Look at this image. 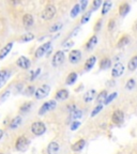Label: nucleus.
Instances as JSON below:
<instances>
[{
    "mask_svg": "<svg viewBox=\"0 0 137 154\" xmlns=\"http://www.w3.org/2000/svg\"><path fill=\"white\" fill-rule=\"evenodd\" d=\"M29 144H30V141L26 136H19L17 138L16 142H15V148H16L17 151L24 152L28 149Z\"/></svg>",
    "mask_w": 137,
    "mask_h": 154,
    "instance_id": "obj_1",
    "label": "nucleus"
},
{
    "mask_svg": "<svg viewBox=\"0 0 137 154\" xmlns=\"http://www.w3.org/2000/svg\"><path fill=\"white\" fill-rule=\"evenodd\" d=\"M46 131V125L43 122H34L31 124V132L33 133L36 136H41L45 133Z\"/></svg>",
    "mask_w": 137,
    "mask_h": 154,
    "instance_id": "obj_2",
    "label": "nucleus"
},
{
    "mask_svg": "<svg viewBox=\"0 0 137 154\" xmlns=\"http://www.w3.org/2000/svg\"><path fill=\"white\" fill-rule=\"evenodd\" d=\"M64 58H65L64 57V51H58L57 53L54 55L53 60H51V64H53V66H55V67L60 66V65L63 63V61H64Z\"/></svg>",
    "mask_w": 137,
    "mask_h": 154,
    "instance_id": "obj_3",
    "label": "nucleus"
},
{
    "mask_svg": "<svg viewBox=\"0 0 137 154\" xmlns=\"http://www.w3.org/2000/svg\"><path fill=\"white\" fill-rule=\"evenodd\" d=\"M56 15V8L54 5H47L42 12V18L45 20H49Z\"/></svg>",
    "mask_w": 137,
    "mask_h": 154,
    "instance_id": "obj_4",
    "label": "nucleus"
},
{
    "mask_svg": "<svg viewBox=\"0 0 137 154\" xmlns=\"http://www.w3.org/2000/svg\"><path fill=\"white\" fill-rule=\"evenodd\" d=\"M56 105H57V103H56L55 101L46 102V103H44L43 105L40 107V109H39V115L42 116V115H44V113L47 112V111L53 110V109L56 108Z\"/></svg>",
    "mask_w": 137,
    "mask_h": 154,
    "instance_id": "obj_5",
    "label": "nucleus"
},
{
    "mask_svg": "<svg viewBox=\"0 0 137 154\" xmlns=\"http://www.w3.org/2000/svg\"><path fill=\"white\" fill-rule=\"evenodd\" d=\"M49 91H51V87L48 86V85H43L41 88H39V89L36 90L34 95H36V97L38 100H42L49 94Z\"/></svg>",
    "mask_w": 137,
    "mask_h": 154,
    "instance_id": "obj_6",
    "label": "nucleus"
},
{
    "mask_svg": "<svg viewBox=\"0 0 137 154\" xmlns=\"http://www.w3.org/2000/svg\"><path fill=\"white\" fill-rule=\"evenodd\" d=\"M111 121L116 125H120L124 121V113H123V111L120 110V109L114 111L113 116H111Z\"/></svg>",
    "mask_w": 137,
    "mask_h": 154,
    "instance_id": "obj_7",
    "label": "nucleus"
},
{
    "mask_svg": "<svg viewBox=\"0 0 137 154\" xmlns=\"http://www.w3.org/2000/svg\"><path fill=\"white\" fill-rule=\"evenodd\" d=\"M51 42H46V43H44L43 45H41L40 47L36 49V58H41V57H43L44 55H45L47 51H49V49H51Z\"/></svg>",
    "mask_w": 137,
    "mask_h": 154,
    "instance_id": "obj_8",
    "label": "nucleus"
},
{
    "mask_svg": "<svg viewBox=\"0 0 137 154\" xmlns=\"http://www.w3.org/2000/svg\"><path fill=\"white\" fill-rule=\"evenodd\" d=\"M123 72H124V65L122 63L118 62L114 65L113 70H111V76L114 78H117V77H120L123 74Z\"/></svg>",
    "mask_w": 137,
    "mask_h": 154,
    "instance_id": "obj_9",
    "label": "nucleus"
},
{
    "mask_svg": "<svg viewBox=\"0 0 137 154\" xmlns=\"http://www.w3.org/2000/svg\"><path fill=\"white\" fill-rule=\"evenodd\" d=\"M80 59H82V53H80V51H78V49H74V51H72L70 53L69 60H70L71 63L76 64V63L79 62Z\"/></svg>",
    "mask_w": 137,
    "mask_h": 154,
    "instance_id": "obj_10",
    "label": "nucleus"
},
{
    "mask_svg": "<svg viewBox=\"0 0 137 154\" xmlns=\"http://www.w3.org/2000/svg\"><path fill=\"white\" fill-rule=\"evenodd\" d=\"M16 64H17V66H19L20 69H23V70H27V69L30 67L31 63H30V60H29L28 58L25 57V56H22V57H19L18 59H17Z\"/></svg>",
    "mask_w": 137,
    "mask_h": 154,
    "instance_id": "obj_11",
    "label": "nucleus"
},
{
    "mask_svg": "<svg viewBox=\"0 0 137 154\" xmlns=\"http://www.w3.org/2000/svg\"><path fill=\"white\" fill-rule=\"evenodd\" d=\"M59 150H60V146L58 144V142L51 141L47 147V153L48 154H58L59 153Z\"/></svg>",
    "mask_w": 137,
    "mask_h": 154,
    "instance_id": "obj_12",
    "label": "nucleus"
},
{
    "mask_svg": "<svg viewBox=\"0 0 137 154\" xmlns=\"http://www.w3.org/2000/svg\"><path fill=\"white\" fill-rule=\"evenodd\" d=\"M130 11H131V5H129L128 2L121 3L120 7H119V15H120V16H122V17L126 16Z\"/></svg>",
    "mask_w": 137,
    "mask_h": 154,
    "instance_id": "obj_13",
    "label": "nucleus"
},
{
    "mask_svg": "<svg viewBox=\"0 0 137 154\" xmlns=\"http://www.w3.org/2000/svg\"><path fill=\"white\" fill-rule=\"evenodd\" d=\"M70 96V92L67 89H61L56 93V100L58 101H65L67 99H69Z\"/></svg>",
    "mask_w": 137,
    "mask_h": 154,
    "instance_id": "obj_14",
    "label": "nucleus"
},
{
    "mask_svg": "<svg viewBox=\"0 0 137 154\" xmlns=\"http://www.w3.org/2000/svg\"><path fill=\"white\" fill-rule=\"evenodd\" d=\"M96 96V91L94 89H91V90H88L86 93L84 94V101L86 103H90L92 102L94 99H95Z\"/></svg>",
    "mask_w": 137,
    "mask_h": 154,
    "instance_id": "obj_15",
    "label": "nucleus"
},
{
    "mask_svg": "<svg viewBox=\"0 0 137 154\" xmlns=\"http://www.w3.org/2000/svg\"><path fill=\"white\" fill-rule=\"evenodd\" d=\"M33 23H34V19H33V16H32L31 14L24 15V17H23V24H24L25 27L30 28V27L33 25Z\"/></svg>",
    "mask_w": 137,
    "mask_h": 154,
    "instance_id": "obj_16",
    "label": "nucleus"
},
{
    "mask_svg": "<svg viewBox=\"0 0 137 154\" xmlns=\"http://www.w3.org/2000/svg\"><path fill=\"white\" fill-rule=\"evenodd\" d=\"M85 146H86V141H85V139H79L78 141L75 142V143H73L72 150L74 152H78V151H80V150L84 149Z\"/></svg>",
    "mask_w": 137,
    "mask_h": 154,
    "instance_id": "obj_17",
    "label": "nucleus"
},
{
    "mask_svg": "<svg viewBox=\"0 0 137 154\" xmlns=\"http://www.w3.org/2000/svg\"><path fill=\"white\" fill-rule=\"evenodd\" d=\"M12 47H13V43L11 42V43L7 44V45H5V47H3L2 49L0 51V60H1V59H3V58H5V56H7L8 54L11 51Z\"/></svg>",
    "mask_w": 137,
    "mask_h": 154,
    "instance_id": "obj_18",
    "label": "nucleus"
},
{
    "mask_svg": "<svg viewBox=\"0 0 137 154\" xmlns=\"http://www.w3.org/2000/svg\"><path fill=\"white\" fill-rule=\"evenodd\" d=\"M95 62H96V57H95V56H91V57H90L89 59L86 61V63H85V70L90 71L92 67L94 66Z\"/></svg>",
    "mask_w": 137,
    "mask_h": 154,
    "instance_id": "obj_19",
    "label": "nucleus"
},
{
    "mask_svg": "<svg viewBox=\"0 0 137 154\" xmlns=\"http://www.w3.org/2000/svg\"><path fill=\"white\" fill-rule=\"evenodd\" d=\"M9 77H10V73L7 70L0 71V88L5 84V82L9 79Z\"/></svg>",
    "mask_w": 137,
    "mask_h": 154,
    "instance_id": "obj_20",
    "label": "nucleus"
},
{
    "mask_svg": "<svg viewBox=\"0 0 137 154\" xmlns=\"http://www.w3.org/2000/svg\"><path fill=\"white\" fill-rule=\"evenodd\" d=\"M96 43H98V36H96V35H92L91 38L88 40V42H87L86 48L88 49V51H91L92 48H93L94 46L96 45Z\"/></svg>",
    "mask_w": 137,
    "mask_h": 154,
    "instance_id": "obj_21",
    "label": "nucleus"
},
{
    "mask_svg": "<svg viewBox=\"0 0 137 154\" xmlns=\"http://www.w3.org/2000/svg\"><path fill=\"white\" fill-rule=\"evenodd\" d=\"M111 66V60L109 58H103L100 62V69L101 70H107Z\"/></svg>",
    "mask_w": 137,
    "mask_h": 154,
    "instance_id": "obj_22",
    "label": "nucleus"
},
{
    "mask_svg": "<svg viewBox=\"0 0 137 154\" xmlns=\"http://www.w3.org/2000/svg\"><path fill=\"white\" fill-rule=\"evenodd\" d=\"M20 123H22V117L17 116V117H15V118L11 121V123H10V128H11V130H15V128H17L19 125H20Z\"/></svg>",
    "mask_w": 137,
    "mask_h": 154,
    "instance_id": "obj_23",
    "label": "nucleus"
},
{
    "mask_svg": "<svg viewBox=\"0 0 137 154\" xmlns=\"http://www.w3.org/2000/svg\"><path fill=\"white\" fill-rule=\"evenodd\" d=\"M130 43V36L128 35H123L121 36V38L118 41V44H117V47L118 48H122L124 46H126Z\"/></svg>",
    "mask_w": 137,
    "mask_h": 154,
    "instance_id": "obj_24",
    "label": "nucleus"
},
{
    "mask_svg": "<svg viewBox=\"0 0 137 154\" xmlns=\"http://www.w3.org/2000/svg\"><path fill=\"white\" fill-rule=\"evenodd\" d=\"M128 67L131 72H134L135 70H137V56H134V57L131 58L130 61H129Z\"/></svg>",
    "mask_w": 137,
    "mask_h": 154,
    "instance_id": "obj_25",
    "label": "nucleus"
},
{
    "mask_svg": "<svg viewBox=\"0 0 137 154\" xmlns=\"http://www.w3.org/2000/svg\"><path fill=\"white\" fill-rule=\"evenodd\" d=\"M107 96H108V94H107V91H106V90H103V91L100 92V94L98 95V97H96L98 105H99V104H102L103 102H105V100L107 99Z\"/></svg>",
    "mask_w": 137,
    "mask_h": 154,
    "instance_id": "obj_26",
    "label": "nucleus"
},
{
    "mask_svg": "<svg viewBox=\"0 0 137 154\" xmlns=\"http://www.w3.org/2000/svg\"><path fill=\"white\" fill-rule=\"evenodd\" d=\"M77 77H78V75H77L75 72L70 73V74H69V76H67V80H65L67 85H73L77 80Z\"/></svg>",
    "mask_w": 137,
    "mask_h": 154,
    "instance_id": "obj_27",
    "label": "nucleus"
},
{
    "mask_svg": "<svg viewBox=\"0 0 137 154\" xmlns=\"http://www.w3.org/2000/svg\"><path fill=\"white\" fill-rule=\"evenodd\" d=\"M111 5H113L111 1H105V2L103 3V9H102V15L107 14V13H108L109 11H111Z\"/></svg>",
    "mask_w": 137,
    "mask_h": 154,
    "instance_id": "obj_28",
    "label": "nucleus"
},
{
    "mask_svg": "<svg viewBox=\"0 0 137 154\" xmlns=\"http://www.w3.org/2000/svg\"><path fill=\"white\" fill-rule=\"evenodd\" d=\"M80 11H82V9H80V5H78V3H77V5H75L74 7H73V9L71 10V17H72V18H75L77 15L79 14Z\"/></svg>",
    "mask_w": 137,
    "mask_h": 154,
    "instance_id": "obj_29",
    "label": "nucleus"
},
{
    "mask_svg": "<svg viewBox=\"0 0 137 154\" xmlns=\"http://www.w3.org/2000/svg\"><path fill=\"white\" fill-rule=\"evenodd\" d=\"M82 116H83V111L82 110H75L74 112L70 113V119L71 120H78V119L82 118Z\"/></svg>",
    "mask_w": 137,
    "mask_h": 154,
    "instance_id": "obj_30",
    "label": "nucleus"
},
{
    "mask_svg": "<svg viewBox=\"0 0 137 154\" xmlns=\"http://www.w3.org/2000/svg\"><path fill=\"white\" fill-rule=\"evenodd\" d=\"M33 38H34V35L29 32V33H25L20 36V41L22 42H29V41H32Z\"/></svg>",
    "mask_w": 137,
    "mask_h": 154,
    "instance_id": "obj_31",
    "label": "nucleus"
},
{
    "mask_svg": "<svg viewBox=\"0 0 137 154\" xmlns=\"http://www.w3.org/2000/svg\"><path fill=\"white\" fill-rule=\"evenodd\" d=\"M135 86H136V80H135L134 78L129 79L128 82H126V84H125V88L128 90H133L135 88Z\"/></svg>",
    "mask_w": 137,
    "mask_h": 154,
    "instance_id": "obj_32",
    "label": "nucleus"
},
{
    "mask_svg": "<svg viewBox=\"0 0 137 154\" xmlns=\"http://www.w3.org/2000/svg\"><path fill=\"white\" fill-rule=\"evenodd\" d=\"M36 87H34V86H29V87H27V88H26V90L24 91V93H25V95L30 96V95H32V94H36Z\"/></svg>",
    "mask_w": 137,
    "mask_h": 154,
    "instance_id": "obj_33",
    "label": "nucleus"
},
{
    "mask_svg": "<svg viewBox=\"0 0 137 154\" xmlns=\"http://www.w3.org/2000/svg\"><path fill=\"white\" fill-rule=\"evenodd\" d=\"M117 95H118V93H117V92H113L111 94H108V96H107V99L105 100L104 104H105V105H108V104H111V102H113L114 100L117 97Z\"/></svg>",
    "mask_w": 137,
    "mask_h": 154,
    "instance_id": "obj_34",
    "label": "nucleus"
},
{
    "mask_svg": "<svg viewBox=\"0 0 137 154\" xmlns=\"http://www.w3.org/2000/svg\"><path fill=\"white\" fill-rule=\"evenodd\" d=\"M30 108H31V103H30V102H27V103L23 104L19 109H20L22 112H28V111L30 110Z\"/></svg>",
    "mask_w": 137,
    "mask_h": 154,
    "instance_id": "obj_35",
    "label": "nucleus"
},
{
    "mask_svg": "<svg viewBox=\"0 0 137 154\" xmlns=\"http://www.w3.org/2000/svg\"><path fill=\"white\" fill-rule=\"evenodd\" d=\"M90 17H91V12H87L86 14L82 17V19H80V24H86V23H88Z\"/></svg>",
    "mask_w": 137,
    "mask_h": 154,
    "instance_id": "obj_36",
    "label": "nucleus"
},
{
    "mask_svg": "<svg viewBox=\"0 0 137 154\" xmlns=\"http://www.w3.org/2000/svg\"><path fill=\"white\" fill-rule=\"evenodd\" d=\"M103 109V105L102 104H99V105H96V107L93 109V111L91 112V117H94V116H96L98 113H100V111Z\"/></svg>",
    "mask_w": 137,
    "mask_h": 154,
    "instance_id": "obj_37",
    "label": "nucleus"
},
{
    "mask_svg": "<svg viewBox=\"0 0 137 154\" xmlns=\"http://www.w3.org/2000/svg\"><path fill=\"white\" fill-rule=\"evenodd\" d=\"M40 73H41V69H36V71H34V72H32L31 73V76H30V78H29V79L31 80H34L36 78V77L39 76V75H40Z\"/></svg>",
    "mask_w": 137,
    "mask_h": 154,
    "instance_id": "obj_38",
    "label": "nucleus"
},
{
    "mask_svg": "<svg viewBox=\"0 0 137 154\" xmlns=\"http://www.w3.org/2000/svg\"><path fill=\"white\" fill-rule=\"evenodd\" d=\"M101 5H102L101 0H94L93 2H92V10H93V11L98 10L100 7H101Z\"/></svg>",
    "mask_w": 137,
    "mask_h": 154,
    "instance_id": "obj_39",
    "label": "nucleus"
},
{
    "mask_svg": "<svg viewBox=\"0 0 137 154\" xmlns=\"http://www.w3.org/2000/svg\"><path fill=\"white\" fill-rule=\"evenodd\" d=\"M102 19H99L98 22H96V24H95V26H94V31L95 32H98V31H100L101 30V28H102Z\"/></svg>",
    "mask_w": 137,
    "mask_h": 154,
    "instance_id": "obj_40",
    "label": "nucleus"
},
{
    "mask_svg": "<svg viewBox=\"0 0 137 154\" xmlns=\"http://www.w3.org/2000/svg\"><path fill=\"white\" fill-rule=\"evenodd\" d=\"M79 125H80V122H78V121H74V122L71 124V130H72V131H76L77 128H79Z\"/></svg>",
    "mask_w": 137,
    "mask_h": 154,
    "instance_id": "obj_41",
    "label": "nucleus"
},
{
    "mask_svg": "<svg viewBox=\"0 0 137 154\" xmlns=\"http://www.w3.org/2000/svg\"><path fill=\"white\" fill-rule=\"evenodd\" d=\"M61 27H62V25H61V24H55L53 27H51V29H49V30H51V32H55V31H57V30H59Z\"/></svg>",
    "mask_w": 137,
    "mask_h": 154,
    "instance_id": "obj_42",
    "label": "nucleus"
},
{
    "mask_svg": "<svg viewBox=\"0 0 137 154\" xmlns=\"http://www.w3.org/2000/svg\"><path fill=\"white\" fill-rule=\"evenodd\" d=\"M115 26H116V22L114 20V19H111V20H109V23H108V30H109V31L114 30Z\"/></svg>",
    "mask_w": 137,
    "mask_h": 154,
    "instance_id": "obj_43",
    "label": "nucleus"
},
{
    "mask_svg": "<svg viewBox=\"0 0 137 154\" xmlns=\"http://www.w3.org/2000/svg\"><path fill=\"white\" fill-rule=\"evenodd\" d=\"M80 9H82V11H85L87 8V5H88V1L87 0H83L82 2H80Z\"/></svg>",
    "mask_w": 137,
    "mask_h": 154,
    "instance_id": "obj_44",
    "label": "nucleus"
},
{
    "mask_svg": "<svg viewBox=\"0 0 137 154\" xmlns=\"http://www.w3.org/2000/svg\"><path fill=\"white\" fill-rule=\"evenodd\" d=\"M73 45H74V42H72V41L65 42V43L63 44V46H64V47H71V46H73Z\"/></svg>",
    "mask_w": 137,
    "mask_h": 154,
    "instance_id": "obj_45",
    "label": "nucleus"
},
{
    "mask_svg": "<svg viewBox=\"0 0 137 154\" xmlns=\"http://www.w3.org/2000/svg\"><path fill=\"white\" fill-rule=\"evenodd\" d=\"M3 94H5V95H3L2 97H1V100H2V101H3V100H5V97H7V96L9 95V94H10V91H7V92H5V93H3Z\"/></svg>",
    "mask_w": 137,
    "mask_h": 154,
    "instance_id": "obj_46",
    "label": "nucleus"
},
{
    "mask_svg": "<svg viewBox=\"0 0 137 154\" xmlns=\"http://www.w3.org/2000/svg\"><path fill=\"white\" fill-rule=\"evenodd\" d=\"M2 136H3V131H2V130H0V139L2 138Z\"/></svg>",
    "mask_w": 137,
    "mask_h": 154,
    "instance_id": "obj_47",
    "label": "nucleus"
},
{
    "mask_svg": "<svg viewBox=\"0 0 137 154\" xmlns=\"http://www.w3.org/2000/svg\"><path fill=\"white\" fill-rule=\"evenodd\" d=\"M134 28H135V30H137V20H136V23H135V25H134Z\"/></svg>",
    "mask_w": 137,
    "mask_h": 154,
    "instance_id": "obj_48",
    "label": "nucleus"
},
{
    "mask_svg": "<svg viewBox=\"0 0 137 154\" xmlns=\"http://www.w3.org/2000/svg\"><path fill=\"white\" fill-rule=\"evenodd\" d=\"M0 154H3V153H0Z\"/></svg>",
    "mask_w": 137,
    "mask_h": 154,
    "instance_id": "obj_49",
    "label": "nucleus"
}]
</instances>
